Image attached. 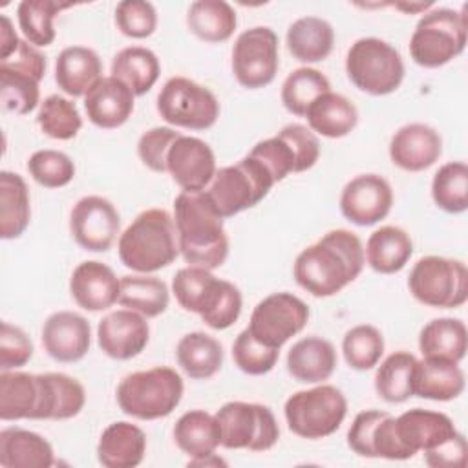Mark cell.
<instances>
[{"mask_svg":"<svg viewBox=\"0 0 468 468\" xmlns=\"http://www.w3.org/2000/svg\"><path fill=\"white\" fill-rule=\"evenodd\" d=\"M364 263L360 238L351 230L335 229L296 256L292 274L303 291L316 298H327L356 280Z\"/></svg>","mask_w":468,"mask_h":468,"instance_id":"cell-1","label":"cell"},{"mask_svg":"<svg viewBox=\"0 0 468 468\" xmlns=\"http://www.w3.org/2000/svg\"><path fill=\"white\" fill-rule=\"evenodd\" d=\"M205 190H183L174 201L179 252L188 265L218 269L229 256L225 225Z\"/></svg>","mask_w":468,"mask_h":468,"instance_id":"cell-2","label":"cell"},{"mask_svg":"<svg viewBox=\"0 0 468 468\" xmlns=\"http://www.w3.org/2000/svg\"><path fill=\"white\" fill-rule=\"evenodd\" d=\"M119 258L135 272H155L179 256L174 218L163 208L143 210L119 238Z\"/></svg>","mask_w":468,"mask_h":468,"instance_id":"cell-3","label":"cell"},{"mask_svg":"<svg viewBox=\"0 0 468 468\" xmlns=\"http://www.w3.org/2000/svg\"><path fill=\"white\" fill-rule=\"evenodd\" d=\"M172 291L177 303L190 313H197L201 320L216 329H229L241 314L239 289L221 278H216L208 269L188 265L179 269L172 282Z\"/></svg>","mask_w":468,"mask_h":468,"instance_id":"cell-4","label":"cell"},{"mask_svg":"<svg viewBox=\"0 0 468 468\" xmlns=\"http://www.w3.org/2000/svg\"><path fill=\"white\" fill-rule=\"evenodd\" d=\"M183 391L181 375L172 367L157 366L126 375L117 386V404L133 419L155 420L168 417L179 406Z\"/></svg>","mask_w":468,"mask_h":468,"instance_id":"cell-5","label":"cell"},{"mask_svg":"<svg viewBox=\"0 0 468 468\" xmlns=\"http://www.w3.org/2000/svg\"><path fill=\"white\" fill-rule=\"evenodd\" d=\"M468 20L464 9L435 7L426 11L410 38V55L422 68H441L466 48Z\"/></svg>","mask_w":468,"mask_h":468,"instance_id":"cell-6","label":"cell"},{"mask_svg":"<svg viewBox=\"0 0 468 468\" xmlns=\"http://www.w3.org/2000/svg\"><path fill=\"white\" fill-rule=\"evenodd\" d=\"M346 73L360 91L380 97L393 93L402 84L404 62L389 42L364 37L351 44L346 57Z\"/></svg>","mask_w":468,"mask_h":468,"instance_id":"cell-7","label":"cell"},{"mask_svg":"<svg viewBox=\"0 0 468 468\" xmlns=\"http://www.w3.org/2000/svg\"><path fill=\"white\" fill-rule=\"evenodd\" d=\"M272 185L274 179L269 170L247 154L236 165L216 170L205 192L221 218H232L258 205Z\"/></svg>","mask_w":468,"mask_h":468,"instance_id":"cell-8","label":"cell"},{"mask_svg":"<svg viewBox=\"0 0 468 468\" xmlns=\"http://www.w3.org/2000/svg\"><path fill=\"white\" fill-rule=\"evenodd\" d=\"M289 430L302 439H324L335 433L346 419L347 400L344 393L322 384L313 389L296 391L283 406Z\"/></svg>","mask_w":468,"mask_h":468,"instance_id":"cell-9","label":"cell"},{"mask_svg":"<svg viewBox=\"0 0 468 468\" xmlns=\"http://www.w3.org/2000/svg\"><path fill=\"white\" fill-rule=\"evenodd\" d=\"M408 287L428 307L455 309L468 300V269L461 260L424 256L410 271Z\"/></svg>","mask_w":468,"mask_h":468,"instance_id":"cell-10","label":"cell"},{"mask_svg":"<svg viewBox=\"0 0 468 468\" xmlns=\"http://www.w3.org/2000/svg\"><path fill=\"white\" fill-rule=\"evenodd\" d=\"M221 446L229 450H271L280 439L274 413L256 402L232 400L216 411Z\"/></svg>","mask_w":468,"mask_h":468,"instance_id":"cell-11","label":"cell"},{"mask_svg":"<svg viewBox=\"0 0 468 468\" xmlns=\"http://www.w3.org/2000/svg\"><path fill=\"white\" fill-rule=\"evenodd\" d=\"M272 176L274 183L289 174L313 168L320 157V143L314 132L303 124H287L274 137L260 141L249 152Z\"/></svg>","mask_w":468,"mask_h":468,"instance_id":"cell-12","label":"cell"},{"mask_svg":"<svg viewBox=\"0 0 468 468\" xmlns=\"http://www.w3.org/2000/svg\"><path fill=\"white\" fill-rule=\"evenodd\" d=\"M157 112L172 126L207 130L219 117V102L208 88L186 77H172L157 95Z\"/></svg>","mask_w":468,"mask_h":468,"instance_id":"cell-13","label":"cell"},{"mask_svg":"<svg viewBox=\"0 0 468 468\" xmlns=\"http://www.w3.org/2000/svg\"><path fill=\"white\" fill-rule=\"evenodd\" d=\"M278 37L267 26H256L239 33L232 48V73L249 90L271 84L278 73Z\"/></svg>","mask_w":468,"mask_h":468,"instance_id":"cell-14","label":"cell"},{"mask_svg":"<svg viewBox=\"0 0 468 468\" xmlns=\"http://www.w3.org/2000/svg\"><path fill=\"white\" fill-rule=\"evenodd\" d=\"M309 320V307L292 292H272L252 311L249 331L252 336L274 349L298 335Z\"/></svg>","mask_w":468,"mask_h":468,"instance_id":"cell-15","label":"cell"},{"mask_svg":"<svg viewBox=\"0 0 468 468\" xmlns=\"http://www.w3.org/2000/svg\"><path fill=\"white\" fill-rule=\"evenodd\" d=\"M121 229V218L112 201L102 196L80 197L69 214V230L79 247L104 252L112 247Z\"/></svg>","mask_w":468,"mask_h":468,"instance_id":"cell-16","label":"cell"},{"mask_svg":"<svg viewBox=\"0 0 468 468\" xmlns=\"http://www.w3.org/2000/svg\"><path fill=\"white\" fill-rule=\"evenodd\" d=\"M391 205V185L378 174H362L353 177L340 194L342 216L358 227L378 223L389 214Z\"/></svg>","mask_w":468,"mask_h":468,"instance_id":"cell-17","label":"cell"},{"mask_svg":"<svg viewBox=\"0 0 468 468\" xmlns=\"http://www.w3.org/2000/svg\"><path fill=\"white\" fill-rule=\"evenodd\" d=\"M150 338L146 316L132 309L108 313L97 325V342L104 355L115 360H130L143 353Z\"/></svg>","mask_w":468,"mask_h":468,"instance_id":"cell-18","label":"cell"},{"mask_svg":"<svg viewBox=\"0 0 468 468\" xmlns=\"http://www.w3.org/2000/svg\"><path fill=\"white\" fill-rule=\"evenodd\" d=\"M166 172L183 190H205L216 174L214 152L197 137L179 135L168 150Z\"/></svg>","mask_w":468,"mask_h":468,"instance_id":"cell-19","label":"cell"},{"mask_svg":"<svg viewBox=\"0 0 468 468\" xmlns=\"http://www.w3.org/2000/svg\"><path fill=\"white\" fill-rule=\"evenodd\" d=\"M90 322L79 313L57 311L42 325L44 351L57 362H79L90 351Z\"/></svg>","mask_w":468,"mask_h":468,"instance_id":"cell-20","label":"cell"},{"mask_svg":"<svg viewBox=\"0 0 468 468\" xmlns=\"http://www.w3.org/2000/svg\"><path fill=\"white\" fill-rule=\"evenodd\" d=\"M395 433L411 459L415 453L430 452L452 439L457 428L453 420L441 411L413 408L395 417Z\"/></svg>","mask_w":468,"mask_h":468,"instance_id":"cell-21","label":"cell"},{"mask_svg":"<svg viewBox=\"0 0 468 468\" xmlns=\"http://www.w3.org/2000/svg\"><path fill=\"white\" fill-rule=\"evenodd\" d=\"M442 154L439 132L424 122H411L399 128L389 141V157L393 165L406 172L430 168Z\"/></svg>","mask_w":468,"mask_h":468,"instance_id":"cell-22","label":"cell"},{"mask_svg":"<svg viewBox=\"0 0 468 468\" xmlns=\"http://www.w3.org/2000/svg\"><path fill=\"white\" fill-rule=\"evenodd\" d=\"M121 280L112 267L101 261H82L69 278V292L75 303L86 311H104L119 302Z\"/></svg>","mask_w":468,"mask_h":468,"instance_id":"cell-23","label":"cell"},{"mask_svg":"<svg viewBox=\"0 0 468 468\" xmlns=\"http://www.w3.org/2000/svg\"><path fill=\"white\" fill-rule=\"evenodd\" d=\"M132 90L115 77H102L84 95L88 119L104 130L122 126L133 113Z\"/></svg>","mask_w":468,"mask_h":468,"instance_id":"cell-24","label":"cell"},{"mask_svg":"<svg viewBox=\"0 0 468 468\" xmlns=\"http://www.w3.org/2000/svg\"><path fill=\"white\" fill-rule=\"evenodd\" d=\"M411 391L420 399L453 400L464 391V373L457 362L424 356L415 362Z\"/></svg>","mask_w":468,"mask_h":468,"instance_id":"cell-25","label":"cell"},{"mask_svg":"<svg viewBox=\"0 0 468 468\" xmlns=\"http://www.w3.org/2000/svg\"><path fill=\"white\" fill-rule=\"evenodd\" d=\"M144 452V431L126 420L112 422L97 444V459L106 468H133L143 463Z\"/></svg>","mask_w":468,"mask_h":468,"instance_id":"cell-26","label":"cell"},{"mask_svg":"<svg viewBox=\"0 0 468 468\" xmlns=\"http://www.w3.org/2000/svg\"><path fill=\"white\" fill-rule=\"evenodd\" d=\"M101 79L102 62L91 48L69 46L58 53L55 62V82L64 93L82 97Z\"/></svg>","mask_w":468,"mask_h":468,"instance_id":"cell-27","label":"cell"},{"mask_svg":"<svg viewBox=\"0 0 468 468\" xmlns=\"http://www.w3.org/2000/svg\"><path fill=\"white\" fill-rule=\"evenodd\" d=\"M336 367L335 346L322 336H305L287 353V371L303 384L327 380Z\"/></svg>","mask_w":468,"mask_h":468,"instance_id":"cell-28","label":"cell"},{"mask_svg":"<svg viewBox=\"0 0 468 468\" xmlns=\"http://www.w3.org/2000/svg\"><path fill=\"white\" fill-rule=\"evenodd\" d=\"M0 464L4 468H49L55 464L53 448L42 435L9 426L0 431Z\"/></svg>","mask_w":468,"mask_h":468,"instance_id":"cell-29","label":"cell"},{"mask_svg":"<svg viewBox=\"0 0 468 468\" xmlns=\"http://www.w3.org/2000/svg\"><path fill=\"white\" fill-rule=\"evenodd\" d=\"M40 408V382L38 375L24 371L0 373V419L38 420Z\"/></svg>","mask_w":468,"mask_h":468,"instance_id":"cell-30","label":"cell"},{"mask_svg":"<svg viewBox=\"0 0 468 468\" xmlns=\"http://www.w3.org/2000/svg\"><path fill=\"white\" fill-rule=\"evenodd\" d=\"M364 254L375 272L393 274L402 271L410 261L413 254V241L404 229L386 225L367 238Z\"/></svg>","mask_w":468,"mask_h":468,"instance_id":"cell-31","label":"cell"},{"mask_svg":"<svg viewBox=\"0 0 468 468\" xmlns=\"http://www.w3.org/2000/svg\"><path fill=\"white\" fill-rule=\"evenodd\" d=\"M289 53L300 62L325 60L335 44L333 26L320 16H302L294 20L285 35Z\"/></svg>","mask_w":468,"mask_h":468,"instance_id":"cell-32","label":"cell"},{"mask_svg":"<svg viewBox=\"0 0 468 468\" xmlns=\"http://www.w3.org/2000/svg\"><path fill=\"white\" fill-rule=\"evenodd\" d=\"M309 130L329 139H338L355 130L358 122L356 106L344 95L327 91L305 112Z\"/></svg>","mask_w":468,"mask_h":468,"instance_id":"cell-33","label":"cell"},{"mask_svg":"<svg viewBox=\"0 0 468 468\" xmlns=\"http://www.w3.org/2000/svg\"><path fill=\"white\" fill-rule=\"evenodd\" d=\"M468 333L459 318H435L428 322L419 335V349L422 356L461 362L466 355Z\"/></svg>","mask_w":468,"mask_h":468,"instance_id":"cell-34","label":"cell"},{"mask_svg":"<svg viewBox=\"0 0 468 468\" xmlns=\"http://www.w3.org/2000/svg\"><path fill=\"white\" fill-rule=\"evenodd\" d=\"M174 439L179 450L190 459L214 455L216 448L221 446L218 420L203 410L183 413L174 426Z\"/></svg>","mask_w":468,"mask_h":468,"instance_id":"cell-35","label":"cell"},{"mask_svg":"<svg viewBox=\"0 0 468 468\" xmlns=\"http://www.w3.org/2000/svg\"><path fill=\"white\" fill-rule=\"evenodd\" d=\"M31 219L29 190L22 176L0 172V238L15 239L24 234Z\"/></svg>","mask_w":468,"mask_h":468,"instance_id":"cell-36","label":"cell"},{"mask_svg":"<svg viewBox=\"0 0 468 468\" xmlns=\"http://www.w3.org/2000/svg\"><path fill=\"white\" fill-rule=\"evenodd\" d=\"M176 356L181 369L194 380H207L223 366L221 344L203 331L181 336L176 347Z\"/></svg>","mask_w":468,"mask_h":468,"instance_id":"cell-37","label":"cell"},{"mask_svg":"<svg viewBox=\"0 0 468 468\" xmlns=\"http://www.w3.org/2000/svg\"><path fill=\"white\" fill-rule=\"evenodd\" d=\"M186 26L199 40L216 44L232 37L238 18L232 5L225 0H197L188 7Z\"/></svg>","mask_w":468,"mask_h":468,"instance_id":"cell-38","label":"cell"},{"mask_svg":"<svg viewBox=\"0 0 468 468\" xmlns=\"http://www.w3.org/2000/svg\"><path fill=\"white\" fill-rule=\"evenodd\" d=\"M161 73L157 55L143 46L121 49L112 60V77L124 82L133 95H144L157 82Z\"/></svg>","mask_w":468,"mask_h":468,"instance_id":"cell-39","label":"cell"},{"mask_svg":"<svg viewBox=\"0 0 468 468\" xmlns=\"http://www.w3.org/2000/svg\"><path fill=\"white\" fill-rule=\"evenodd\" d=\"M170 302L168 287L163 280L148 274L122 276L119 303L126 309L141 313L146 318H155L166 311Z\"/></svg>","mask_w":468,"mask_h":468,"instance_id":"cell-40","label":"cell"},{"mask_svg":"<svg viewBox=\"0 0 468 468\" xmlns=\"http://www.w3.org/2000/svg\"><path fill=\"white\" fill-rule=\"evenodd\" d=\"M68 7H71L69 2L22 0L16 7V16L26 40L35 48L49 46L55 40L53 20L62 9Z\"/></svg>","mask_w":468,"mask_h":468,"instance_id":"cell-41","label":"cell"},{"mask_svg":"<svg viewBox=\"0 0 468 468\" xmlns=\"http://www.w3.org/2000/svg\"><path fill=\"white\" fill-rule=\"evenodd\" d=\"M417 358L408 351L391 353L377 369L375 389L378 397L389 404L406 402L413 397L411 377Z\"/></svg>","mask_w":468,"mask_h":468,"instance_id":"cell-42","label":"cell"},{"mask_svg":"<svg viewBox=\"0 0 468 468\" xmlns=\"http://www.w3.org/2000/svg\"><path fill=\"white\" fill-rule=\"evenodd\" d=\"M327 91H331L327 77L322 71L305 66L285 77L282 84V102L289 113L305 117L309 106Z\"/></svg>","mask_w":468,"mask_h":468,"instance_id":"cell-43","label":"cell"},{"mask_svg":"<svg viewBox=\"0 0 468 468\" xmlns=\"http://www.w3.org/2000/svg\"><path fill=\"white\" fill-rule=\"evenodd\" d=\"M431 197L448 214H461L468 208V166L463 161L442 165L431 181Z\"/></svg>","mask_w":468,"mask_h":468,"instance_id":"cell-44","label":"cell"},{"mask_svg":"<svg viewBox=\"0 0 468 468\" xmlns=\"http://www.w3.org/2000/svg\"><path fill=\"white\" fill-rule=\"evenodd\" d=\"M40 79L35 75L0 64V102L7 112L26 115L33 112L40 99Z\"/></svg>","mask_w":468,"mask_h":468,"instance_id":"cell-45","label":"cell"},{"mask_svg":"<svg viewBox=\"0 0 468 468\" xmlns=\"http://www.w3.org/2000/svg\"><path fill=\"white\" fill-rule=\"evenodd\" d=\"M37 122L48 137L58 141L73 139L82 128V117L75 102L57 93L40 102Z\"/></svg>","mask_w":468,"mask_h":468,"instance_id":"cell-46","label":"cell"},{"mask_svg":"<svg viewBox=\"0 0 468 468\" xmlns=\"http://www.w3.org/2000/svg\"><path fill=\"white\" fill-rule=\"evenodd\" d=\"M342 353L349 367L367 371L378 364L384 353V336L375 325H355L342 340Z\"/></svg>","mask_w":468,"mask_h":468,"instance_id":"cell-47","label":"cell"},{"mask_svg":"<svg viewBox=\"0 0 468 468\" xmlns=\"http://www.w3.org/2000/svg\"><path fill=\"white\" fill-rule=\"evenodd\" d=\"M29 176L46 188L66 186L75 176L71 157L58 150H38L27 161Z\"/></svg>","mask_w":468,"mask_h":468,"instance_id":"cell-48","label":"cell"},{"mask_svg":"<svg viewBox=\"0 0 468 468\" xmlns=\"http://www.w3.org/2000/svg\"><path fill=\"white\" fill-rule=\"evenodd\" d=\"M280 356V349L258 342L249 329H243L232 344V358L236 366L247 375L269 373Z\"/></svg>","mask_w":468,"mask_h":468,"instance_id":"cell-49","label":"cell"},{"mask_svg":"<svg viewBox=\"0 0 468 468\" xmlns=\"http://www.w3.org/2000/svg\"><path fill=\"white\" fill-rule=\"evenodd\" d=\"M115 24L130 38H146L157 27V11L144 0H122L115 7Z\"/></svg>","mask_w":468,"mask_h":468,"instance_id":"cell-50","label":"cell"},{"mask_svg":"<svg viewBox=\"0 0 468 468\" xmlns=\"http://www.w3.org/2000/svg\"><path fill=\"white\" fill-rule=\"evenodd\" d=\"M181 133L168 126H155L146 130L137 143V154L144 166H148L152 172H166V155L174 141Z\"/></svg>","mask_w":468,"mask_h":468,"instance_id":"cell-51","label":"cell"},{"mask_svg":"<svg viewBox=\"0 0 468 468\" xmlns=\"http://www.w3.org/2000/svg\"><path fill=\"white\" fill-rule=\"evenodd\" d=\"M33 356L31 338L16 325L2 322L0 325V369L11 371L26 366Z\"/></svg>","mask_w":468,"mask_h":468,"instance_id":"cell-52","label":"cell"},{"mask_svg":"<svg viewBox=\"0 0 468 468\" xmlns=\"http://www.w3.org/2000/svg\"><path fill=\"white\" fill-rule=\"evenodd\" d=\"M424 461L431 468H464L466 466V439L455 433L437 448L424 452Z\"/></svg>","mask_w":468,"mask_h":468,"instance_id":"cell-53","label":"cell"},{"mask_svg":"<svg viewBox=\"0 0 468 468\" xmlns=\"http://www.w3.org/2000/svg\"><path fill=\"white\" fill-rule=\"evenodd\" d=\"M2 20V37H0V60H5L9 58L16 49H18V44H20V38L16 37L15 29H13V24L11 20L2 15L0 16Z\"/></svg>","mask_w":468,"mask_h":468,"instance_id":"cell-54","label":"cell"},{"mask_svg":"<svg viewBox=\"0 0 468 468\" xmlns=\"http://www.w3.org/2000/svg\"><path fill=\"white\" fill-rule=\"evenodd\" d=\"M393 5L400 11H404V13H420V11L430 9L433 4L431 2H426V4H404V2H400V4H393Z\"/></svg>","mask_w":468,"mask_h":468,"instance_id":"cell-55","label":"cell"},{"mask_svg":"<svg viewBox=\"0 0 468 468\" xmlns=\"http://www.w3.org/2000/svg\"><path fill=\"white\" fill-rule=\"evenodd\" d=\"M210 464L219 466V464H225V461H221L219 457H216V453H214V455H208V457H203V459H190V461H188V466H210Z\"/></svg>","mask_w":468,"mask_h":468,"instance_id":"cell-56","label":"cell"}]
</instances>
